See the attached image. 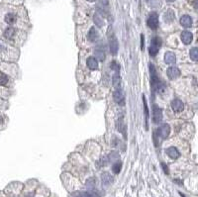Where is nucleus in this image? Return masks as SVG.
Segmentation results:
<instances>
[{
    "label": "nucleus",
    "mask_w": 198,
    "mask_h": 197,
    "mask_svg": "<svg viewBox=\"0 0 198 197\" xmlns=\"http://www.w3.org/2000/svg\"><path fill=\"white\" fill-rule=\"evenodd\" d=\"M166 154H168V156L171 158H173V160H176V158H179L180 156V153L178 152V150L176 149V148L174 147H170L168 148V149H166Z\"/></svg>",
    "instance_id": "nucleus-12"
},
{
    "label": "nucleus",
    "mask_w": 198,
    "mask_h": 197,
    "mask_svg": "<svg viewBox=\"0 0 198 197\" xmlns=\"http://www.w3.org/2000/svg\"><path fill=\"white\" fill-rule=\"evenodd\" d=\"M179 22L181 24V26L184 27V28H189L192 25V19H191V17L189 15H183L180 18Z\"/></svg>",
    "instance_id": "nucleus-11"
},
{
    "label": "nucleus",
    "mask_w": 198,
    "mask_h": 197,
    "mask_svg": "<svg viewBox=\"0 0 198 197\" xmlns=\"http://www.w3.org/2000/svg\"><path fill=\"white\" fill-rule=\"evenodd\" d=\"M111 68L114 69V70H116V72H119L120 66H119V64H118L116 62H111Z\"/></svg>",
    "instance_id": "nucleus-30"
},
{
    "label": "nucleus",
    "mask_w": 198,
    "mask_h": 197,
    "mask_svg": "<svg viewBox=\"0 0 198 197\" xmlns=\"http://www.w3.org/2000/svg\"><path fill=\"white\" fill-rule=\"evenodd\" d=\"M171 108L174 112H181L184 109V104L181 100L179 99H173L171 101Z\"/></svg>",
    "instance_id": "nucleus-8"
},
{
    "label": "nucleus",
    "mask_w": 198,
    "mask_h": 197,
    "mask_svg": "<svg viewBox=\"0 0 198 197\" xmlns=\"http://www.w3.org/2000/svg\"><path fill=\"white\" fill-rule=\"evenodd\" d=\"M173 19H174V13H173L172 10L168 9V10L166 11V13H164V20L166 22V23H170V22L173 21Z\"/></svg>",
    "instance_id": "nucleus-16"
},
{
    "label": "nucleus",
    "mask_w": 198,
    "mask_h": 197,
    "mask_svg": "<svg viewBox=\"0 0 198 197\" xmlns=\"http://www.w3.org/2000/svg\"><path fill=\"white\" fill-rule=\"evenodd\" d=\"M113 98H114V101L119 105H124L125 104V96L122 90H120L119 88L116 89L113 93Z\"/></svg>",
    "instance_id": "nucleus-7"
},
{
    "label": "nucleus",
    "mask_w": 198,
    "mask_h": 197,
    "mask_svg": "<svg viewBox=\"0 0 198 197\" xmlns=\"http://www.w3.org/2000/svg\"><path fill=\"white\" fill-rule=\"evenodd\" d=\"M88 195H89V197H100L98 194H97L96 191H94L93 189H89V191H87Z\"/></svg>",
    "instance_id": "nucleus-31"
},
{
    "label": "nucleus",
    "mask_w": 198,
    "mask_h": 197,
    "mask_svg": "<svg viewBox=\"0 0 198 197\" xmlns=\"http://www.w3.org/2000/svg\"><path fill=\"white\" fill-rule=\"evenodd\" d=\"M8 82V77L6 74H4V73H0V85L4 86L6 85Z\"/></svg>",
    "instance_id": "nucleus-25"
},
{
    "label": "nucleus",
    "mask_w": 198,
    "mask_h": 197,
    "mask_svg": "<svg viewBox=\"0 0 198 197\" xmlns=\"http://www.w3.org/2000/svg\"><path fill=\"white\" fill-rule=\"evenodd\" d=\"M95 56H96L97 60H105V53H104L103 51H99V50L95 51Z\"/></svg>",
    "instance_id": "nucleus-27"
},
{
    "label": "nucleus",
    "mask_w": 198,
    "mask_h": 197,
    "mask_svg": "<svg viewBox=\"0 0 198 197\" xmlns=\"http://www.w3.org/2000/svg\"><path fill=\"white\" fill-rule=\"evenodd\" d=\"M150 66V72H151V79H152V87L155 91H162V83L159 81L157 74L155 72V69L153 68V66L152 64H149Z\"/></svg>",
    "instance_id": "nucleus-1"
},
{
    "label": "nucleus",
    "mask_w": 198,
    "mask_h": 197,
    "mask_svg": "<svg viewBox=\"0 0 198 197\" xmlns=\"http://www.w3.org/2000/svg\"><path fill=\"white\" fill-rule=\"evenodd\" d=\"M86 186L88 187L89 189H93L95 186V180L94 178H89V179H87L86 181Z\"/></svg>",
    "instance_id": "nucleus-29"
},
{
    "label": "nucleus",
    "mask_w": 198,
    "mask_h": 197,
    "mask_svg": "<svg viewBox=\"0 0 198 197\" xmlns=\"http://www.w3.org/2000/svg\"><path fill=\"white\" fill-rule=\"evenodd\" d=\"M15 34V30L13 28H7L5 30V32H4V36H5L6 38H11L13 37V35Z\"/></svg>",
    "instance_id": "nucleus-26"
},
{
    "label": "nucleus",
    "mask_w": 198,
    "mask_h": 197,
    "mask_svg": "<svg viewBox=\"0 0 198 197\" xmlns=\"http://www.w3.org/2000/svg\"><path fill=\"white\" fill-rule=\"evenodd\" d=\"M153 120L155 124H159L161 123V121L162 119V111L157 105H153Z\"/></svg>",
    "instance_id": "nucleus-6"
},
{
    "label": "nucleus",
    "mask_w": 198,
    "mask_h": 197,
    "mask_svg": "<svg viewBox=\"0 0 198 197\" xmlns=\"http://www.w3.org/2000/svg\"><path fill=\"white\" fill-rule=\"evenodd\" d=\"M170 127L168 124H162L159 129H157V135L162 139H166L170 135Z\"/></svg>",
    "instance_id": "nucleus-5"
},
{
    "label": "nucleus",
    "mask_w": 198,
    "mask_h": 197,
    "mask_svg": "<svg viewBox=\"0 0 198 197\" xmlns=\"http://www.w3.org/2000/svg\"><path fill=\"white\" fill-rule=\"evenodd\" d=\"M99 1H100V3H101L102 5H104V6L108 5V0H99Z\"/></svg>",
    "instance_id": "nucleus-33"
},
{
    "label": "nucleus",
    "mask_w": 198,
    "mask_h": 197,
    "mask_svg": "<svg viewBox=\"0 0 198 197\" xmlns=\"http://www.w3.org/2000/svg\"><path fill=\"white\" fill-rule=\"evenodd\" d=\"M121 169H122V163L120 162L114 163V165H113V167H112L113 172H114V173H116V174H118L120 171H121Z\"/></svg>",
    "instance_id": "nucleus-24"
},
{
    "label": "nucleus",
    "mask_w": 198,
    "mask_h": 197,
    "mask_svg": "<svg viewBox=\"0 0 198 197\" xmlns=\"http://www.w3.org/2000/svg\"><path fill=\"white\" fill-rule=\"evenodd\" d=\"M109 48H110V53L113 56H115L118 53L119 49V44H118L117 38L115 37L114 34L109 35Z\"/></svg>",
    "instance_id": "nucleus-3"
},
{
    "label": "nucleus",
    "mask_w": 198,
    "mask_h": 197,
    "mask_svg": "<svg viewBox=\"0 0 198 197\" xmlns=\"http://www.w3.org/2000/svg\"><path fill=\"white\" fill-rule=\"evenodd\" d=\"M161 46H162V42L159 38L155 37L153 39H152L151 46H150V48H149V53H150V55L152 56V57L157 56V53H159V51Z\"/></svg>",
    "instance_id": "nucleus-2"
},
{
    "label": "nucleus",
    "mask_w": 198,
    "mask_h": 197,
    "mask_svg": "<svg viewBox=\"0 0 198 197\" xmlns=\"http://www.w3.org/2000/svg\"><path fill=\"white\" fill-rule=\"evenodd\" d=\"M190 58L192 60H198V48H192L190 50Z\"/></svg>",
    "instance_id": "nucleus-23"
},
{
    "label": "nucleus",
    "mask_w": 198,
    "mask_h": 197,
    "mask_svg": "<svg viewBox=\"0 0 198 197\" xmlns=\"http://www.w3.org/2000/svg\"><path fill=\"white\" fill-rule=\"evenodd\" d=\"M166 73H168V76L170 79H175V78H177L180 75V70L179 68H175V66H171V68H168Z\"/></svg>",
    "instance_id": "nucleus-9"
},
{
    "label": "nucleus",
    "mask_w": 198,
    "mask_h": 197,
    "mask_svg": "<svg viewBox=\"0 0 198 197\" xmlns=\"http://www.w3.org/2000/svg\"><path fill=\"white\" fill-rule=\"evenodd\" d=\"M117 128H118V130H119L120 132H122V133L124 134V136L126 137V126H125V124H124V122H123V120H122V119L118 120Z\"/></svg>",
    "instance_id": "nucleus-22"
},
{
    "label": "nucleus",
    "mask_w": 198,
    "mask_h": 197,
    "mask_svg": "<svg viewBox=\"0 0 198 197\" xmlns=\"http://www.w3.org/2000/svg\"><path fill=\"white\" fill-rule=\"evenodd\" d=\"M143 103H144V111H145V116H146V128L148 129V120H149V108H148V104H147L146 98L145 96H143Z\"/></svg>",
    "instance_id": "nucleus-21"
},
{
    "label": "nucleus",
    "mask_w": 198,
    "mask_h": 197,
    "mask_svg": "<svg viewBox=\"0 0 198 197\" xmlns=\"http://www.w3.org/2000/svg\"><path fill=\"white\" fill-rule=\"evenodd\" d=\"M87 1H88V2H94L95 0H87Z\"/></svg>",
    "instance_id": "nucleus-37"
},
{
    "label": "nucleus",
    "mask_w": 198,
    "mask_h": 197,
    "mask_svg": "<svg viewBox=\"0 0 198 197\" xmlns=\"http://www.w3.org/2000/svg\"><path fill=\"white\" fill-rule=\"evenodd\" d=\"M168 2H173V1H175V0H166Z\"/></svg>",
    "instance_id": "nucleus-36"
},
{
    "label": "nucleus",
    "mask_w": 198,
    "mask_h": 197,
    "mask_svg": "<svg viewBox=\"0 0 198 197\" xmlns=\"http://www.w3.org/2000/svg\"><path fill=\"white\" fill-rule=\"evenodd\" d=\"M86 64H87L88 68L91 69V70H95V69L98 68V62L93 57L88 58L87 60H86Z\"/></svg>",
    "instance_id": "nucleus-13"
},
{
    "label": "nucleus",
    "mask_w": 198,
    "mask_h": 197,
    "mask_svg": "<svg viewBox=\"0 0 198 197\" xmlns=\"http://www.w3.org/2000/svg\"><path fill=\"white\" fill-rule=\"evenodd\" d=\"M97 36H98V34H97L96 30H95L94 27H92L89 30V32H88V40L90 42H94L97 39Z\"/></svg>",
    "instance_id": "nucleus-20"
},
{
    "label": "nucleus",
    "mask_w": 198,
    "mask_h": 197,
    "mask_svg": "<svg viewBox=\"0 0 198 197\" xmlns=\"http://www.w3.org/2000/svg\"><path fill=\"white\" fill-rule=\"evenodd\" d=\"M141 49H144V35H141Z\"/></svg>",
    "instance_id": "nucleus-34"
},
{
    "label": "nucleus",
    "mask_w": 198,
    "mask_h": 197,
    "mask_svg": "<svg viewBox=\"0 0 198 197\" xmlns=\"http://www.w3.org/2000/svg\"><path fill=\"white\" fill-rule=\"evenodd\" d=\"M101 180H102V183L107 186V185H110L113 182V177L108 172H103L101 174Z\"/></svg>",
    "instance_id": "nucleus-15"
},
{
    "label": "nucleus",
    "mask_w": 198,
    "mask_h": 197,
    "mask_svg": "<svg viewBox=\"0 0 198 197\" xmlns=\"http://www.w3.org/2000/svg\"><path fill=\"white\" fill-rule=\"evenodd\" d=\"M93 20H94V23L96 24L97 27H99V28H101V27H103V19H102L101 15L99 14L98 12L95 13L94 16H93Z\"/></svg>",
    "instance_id": "nucleus-19"
},
{
    "label": "nucleus",
    "mask_w": 198,
    "mask_h": 197,
    "mask_svg": "<svg viewBox=\"0 0 198 197\" xmlns=\"http://www.w3.org/2000/svg\"><path fill=\"white\" fill-rule=\"evenodd\" d=\"M193 6L196 9H198V0H194V1H193Z\"/></svg>",
    "instance_id": "nucleus-35"
},
{
    "label": "nucleus",
    "mask_w": 198,
    "mask_h": 197,
    "mask_svg": "<svg viewBox=\"0 0 198 197\" xmlns=\"http://www.w3.org/2000/svg\"><path fill=\"white\" fill-rule=\"evenodd\" d=\"M180 37H181V41L185 45H189L192 42V39H193V36L189 31H183V32L181 33V36H180Z\"/></svg>",
    "instance_id": "nucleus-10"
},
{
    "label": "nucleus",
    "mask_w": 198,
    "mask_h": 197,
    "mask_svg": "<svg viewBox=\"0 0 198 197\" xmlns=\"http://www.w3.org/2000/svg\"><path fill=\"white\" fill-rule=\"evenodd\" d=\"M162 169H164V173H166V174H168V173H170V171H168V167H166V163L162 162Z\"/></svg>",
    "instance_id": "nucleus-32"
},
{
    "label": "nucleus",
    "mask_w": 198,
    "mask_h": 197,
    "mask_svg": "<svg viewBox=\"0 0 198 197\" xmlns=\"http://www.w3.org/2000/svg\"><path fill=\"white\" fill-rule=\"evenodd\" d=\"M73 197H89L87 191H76L72 194Z\"/></svg>",
    "instance_id": "nucleus-28"
},
{
    "label": "nucleus",
    "mask_w": 198,
    "mask_h": 197,
    "mask_svg": "<svg viewBox=\"0 0 198 197\" xmlns=\"http://www.w3.org/2000/svg\"><path fill=\"white\" fill-rule=\"evenodd\" d=\"M147 25L150 27L151 29L155 30L159 27V15L155 12H153L150 14L148 20H147Z\"/></svg>",
    "instance_id": "nucleus-4"
},
{
    "label": "nucleus",
    "mask_w": 198,
    "mask_h": 197,
    "mask_svg": "<svg viewBox=\"0 0 198 197\" xmlns=\"http://www.w3.org/2000/svg\"><path fill=\"white\" fill-rule=\"evenodd\" d=\"M112 83H113V86H114L116 89L119 88L120 84H121V77H120V75H119V72H116L114 75H113Z\"/></svg>",
    "instance_id": "nucleus-17"
},
{
    "label": "nucleus",
    "mask_w": 198,
    "mask_h": 197,
    "mask_svg": "<svg viewBox=\"0 0 198 197\" xmlns=\"http://www.w3.org/2000/svg\"><path fill=\"white\" fill-rule=\"evenodd\" d=\"M16 19H17V16L14 13H8L5 16V22L7 24H10V25L14 24L15 22H16Z\"/></svg>",
    "instance_id": "nucleus-18"
},
{
    "label": "nucleus",
    "mask_w": 198,
    "mask_h": 197,
    "mask_svg": "<svg viewBox=\"0 0 198 197\" xmlns=\"http://www.w3.org/2000/svg\"><path fill=\"white\" fill-rule=\"evenodd\" d=\"M164 62L168 64H174V62H176V57H175V55L172 51H166V53H164Z\"/></svg>",
    "instance_id": "nucleus-14"
}]
</instances>
